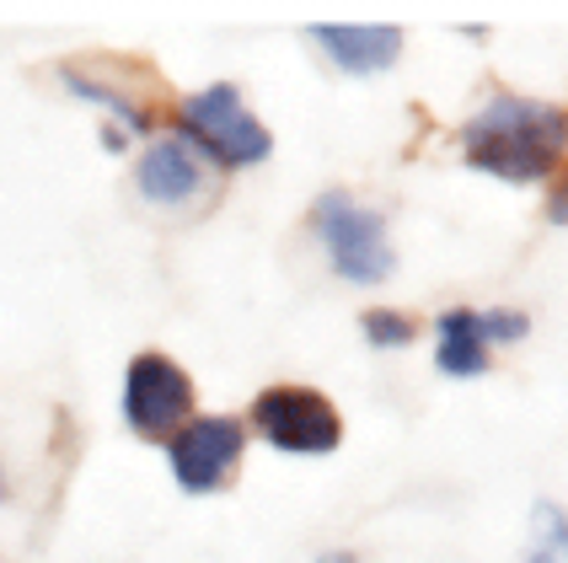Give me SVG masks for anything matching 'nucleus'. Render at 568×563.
<instances>
[{
	"label": "nucleus",
	"instance_id": "obj_13",
	"mask_svg": "<svg viewBox=\"0 0 568 563\" xmlns=\"http://www.w3.org/2000/svg\"><path fill=\"white\" fill-rule=\"evenodd\" d=\"M483 316V339H488V344H515V339H526V333H531V316L526 312H477Z\"/></svg>",
	"mask_w": 568,
	"mask_h": 563
},
{
	"label": "nucleus",
	"instance_id": "obj_4",
	"mask_svg": "<svg viewBox=\"0 0 568 563\" xmlns=\"http://www.w3.org/2000/svg\"><path fill=\"white\" fill-rule=\"evenodd\" d=\"M124 424L145 440H172L183 424L193 419V381L189 371L161 354V349H145L134 354L124 371Z\"/></svg>",
	"mask_w": 568,
	"mask_h": 563
},
{
	"label": "nucleus",
	"instance_id": "obj_11",
	"mask_svg": "<svg viewBox=\"0 0 568 563\" xmlns=\"http://www.w3.org/2000/svg\"><path fill=\"white\" fill-rule=\"evenodd\" d=\"M520 563H568V510L541 500L531 510V547Z\"/></svg>",
	"mask_w": 568,
	"mask_h": 563
},
{
	"label": "nucleus",
	"instance_id": "obj_14",
	"mask_svg": "<svg viewBox=\"0 0 568 563\" xmlns=\"http://www.w3.org/2000/svg\"><path fill=\"white\" fill-rule=\"evenodd\" d=\"M547 220H558V225H568V183L552 188V199H547Z\"/></svg>",
	"mask_w": 568,
	"mask_h": 563
},
{
	"label": "nucleus",
	"instance_id": "obj_7",
	"mask_svg": "<svg viewBox=\"0 0 568 563\" xmlns=\"http://www.w3.org/2000/svg\"><path fill=\"white\" fill-rule=\"evenodd\" d=\"M134 188L151 204H189V199H199L210 188V161L199 157L178 129L172 134H151L140 161H134Z\"/></svg>",
	"mask_w": 568,
	"mask_h": 563
},
{
	"label": "nucleus",
	"instance_id": "obj_5",
	"mask_svg": "<svg viewBox=\"0 0 568 563\" xmlns=\"http://www.w3.org/2000/svg\"><path fill=\"white\" fill-rule=\"evenodd\" d=\"M247 419H253V430L268 445L295 451V456H327L344 440L338 408L327 403L322 392H312V386H268V392H257Z\"/></svg>",
	"mask_w": 568,
	"mask_h": 563
},
{
	"label": "nucleus",
	"instance_id": "obj_8",
	"mask_svg": "<svg viewBox=\"0 0 568 563\" xmlns=\"http://www.w3.org/2000/svg\"><path fill=\"white\" fill-rule=\"evenodd\" d=\"M312 38L327 49V60L344 64L348 76H376L403 54V28H348V22H322L312 28Z\"/></svg>",
	"mask_w": 568,
	"mask_h": 563
},
{
	"label": "nucleus",
	"instance_id": "obj_10",
	"mask_svg": "<svg viewBox=\"0 0 568 563\" xmlns=\"http://www.w3.org/2000/svg\"><path fill=\"white\" fill-rule=\"evenodd\" d=\"M64 92H75V97H87V102H97V108H108V113H113L124 129H134V134H151V113H145L129 92L108 87V81H92V76H81V70H64Z\"/></svg>",
	"mask_w": 568,
	"mask_h": 563
},
{
	"label": "nucleus",
	"instance_id": "obj_9",
	"mask_svg": "<svg viewBox=\"0 0 568 563\" xmlns=\"http://www.w3.org/2000/svg\"><path fill=\"white\" fill-rule=\"evenodd\" d=\"M435 333H440L435 365H440L445 375H483L488 371V339H483V316H477L473 306L440 312Z\"/></svg>",
	"mask_w": 568,
	"mask_h": 563
},
{
	"label": "nucleus",
	"instance_id": "obj_16",
	"mask_svg": "<svg viewBox=\"0 0 568 563\" xmlns=\"http://www.w3.org/2000/svg\"><path fill=\"white\" fill-rule=\"evenodd\" d=\"M11 500V477H6V468H0V504Z\"/></svg>",
	"mask_w": 568,
	"mask_h": 563
},
{
	"label": "nucleus",
	"instance_id": "obj_2",
	"mask_svg": "<svg viewBox=\"0 0 568 563\" xmlns=\"http://www.w3.org/2000/svg\"><path fill=\"white\" fill-rule=\"evenodd\" d=\"M178 134L189 140L210 167H257L274 151V134L253 119V108L231 81H215L204 92L178 102Z\"/></svg>",
	"mask_w": 568,
	"mask_h": 563
},
{
	"label": "nucleus",
	"instance_id": "obj_6",
	"mask_svg": "<svg viewBox=\"0 0 568 563\" xmlns=\"http://www.w3.org/2000/svg\"><path fill=\"white\" fill-rule=\"evenodd\" d=\"M247 451V424L231 419V413H210V419H189L178 435L166 440V462H172V477L178 489L189 494H215L231 468L242 462Z\"/></svg>",
	"mask_w": 568,
	"mask_h": 563
},
{
	"label": "nucleus",
	"instance_id": "obj_3",
	"mask_svg": "<svg viewBox=\"0 0 568 563\" xmlns=\"http://www.w3.org/2000/svg\"><path fill=\"white\" fill-rule=\"evenodd\" d=\"M312 225L322 237V248L333 258V269L354 284H381L392 274L397 252H392V237H386V215L348 199L344 188H327L312 204Z\"/></svg>",
	"mask_w": 568,
	"mask_h": 563
},
{
	"label": "nucleus",
	"instance_id": "obj_15",
	"mask_svg": "<svg viewBox=\"0 0 568 563\" xmlns=\"http://www.w3.org/2000/svg\"><path fill=\"white\" fill-rule=\"evenodd\" d=\"M316 563H359V559H354V553H344V547H338V553H322V559H316Z\"/></svg>",
	"mask_w": 568,
	"mask_h": 563
},
{
	"label": "nucleus",
	"instance_id": "obj_12",
	"mask_svg": "<svg viewBox=\"0 0 568 563\" xmlns=\"http://www.w3.org/2000/svg\"><path fill=\"white\" fill-rule=\"evenodd\" d=\"M359 328H365V339H371L376 349L413 344V316L392 312V306H371V312H359Z\"/></svg>",
	"mask_w": 568,
	"mask_h": 563
},
{
	"label": "nucleus",
	"instance_id": "obj_1",
	"mask_svg": "<svg viewBox=\"0 0 568 563\" xmlns=\"http://www.w3.org/2000/svg\"><path fill=\"white\" fill-rule=\"evenodd\" d=\"M568 151V113L558 102L537 97H488L462 124V157L467 167L505 178V183H537Z\"/></svg>",
	"mask_w": 568,
	"mask_h": 563
}]
</instances>
